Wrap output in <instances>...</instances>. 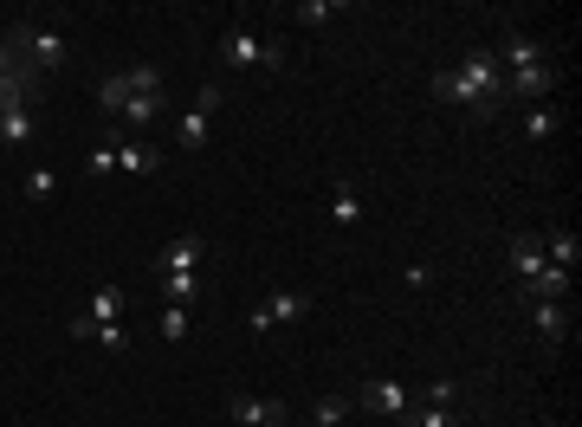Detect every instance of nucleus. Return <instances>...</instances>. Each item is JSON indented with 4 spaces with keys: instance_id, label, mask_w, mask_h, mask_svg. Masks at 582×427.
Wrapping results in <instances>:
<instances>
[{
    "instance_id": "nucleus-1",
    "label": "nucleus",
    "mask_w": 582,
    "mask_h": 427,
    "mask_svg": "<svg viewBox=\"0 0 582 427\" xmlns=\"http://www.w3.org/2000/svg\"><path fill=\"white\" fill-rule=\"evenodd\" d=\"M434 98L447 104H466L473 117H498L511 98H505V65L492 59V52H466V65H453V72L434 78Z\"/></svg>"
},
{
    "instance_id": "nucleus-2",
    "label": "nucleus",
    "mask_w": 582,
    "mask_h": 427,
    "mask_svg": "<svg viewBox=\"0 0 582 427\" xmlns=\"http://www.w3.org/2000/svg\"><path fill=\"white\" fill-rule=\"evenodd\" d=\"M220 59H227V65H266V72H279V65H285V46H279V39H259L253 26H227Z\"/></svg>"
},
{
    "instance_id": "nucleus-3",
    "label": "nucleus",
    "mask_w": 582,
    "mask_h": 427,
    "mask_svg": "<svg viewBox=\"0 0 582 427\" xmlns=\"http://www.w3.org/2000/svg\"><path fill=\"white\" fill-rule=\"evenodd\" d=\"M214 110H220V85H201V91H194V104L182 110V123H175V149H201Z\"/></svg>"
},
{
    "instance_id": "nucleus-4",
    "label": "nucleus",
    "mask_w": 582,
    "mask_h": 427,
    "mask_svg": "<svg viewBox=\"0 0 582 427\" xmlns=\"http://www.w3.org/2000/svg\"><path fill=\"white\" fill-rule=\"evenodd\" d=\"M356 402H363V408H376V415H388V421H408L414 395H408V382H395V376H369Z\"/></svg>"
},
{
    "instance_id": "nucleus-5",
    "label": "nucleus",
    "mask_w": 582,
    "mask_h": 427,
    "mask_svg": "<svg viewBox=\"0 0 582 427\" xmlns=\"http://www.w3.org/2000/svg\"><path fill=\"white\" fill-rule=\"evenodd\" d=\"M304 311H311V298H304V292H272L266 305H253L246 330H253V337H266V330H279V324H291V318H304Z\"/></svg>"
},
{
    "instance_id": "nucleus-6",
    "label": "nucleus",
    "mask_w": 582,
    "mask_h": 427,
    "mask_svg": "<svg viewBox=\"0 0 582 427\" xmlns=\"http://www.w3.org/2000/svg\"><path fill=\"white\" fill-rule=\"evenodd\" d=\"M201 259H207L201 233H175V240L156 253V279H169V272H201Z\"/></svg>"
},
{
    "instance_id": "nucleus-7",
    "label": "nucleus",
    "mask_w": 582,
    "mask_h": 427,
    "mask_svg": "<svg viewBox=\"0 0 582 427\" xmlns=\"http://www.w3.org/2000/svg\"><path fill=\"white\" fill-rule=\"evenodd\" d=\"M531 324L544 343H563L570 337V305H557V298H531Z\"/></svg>"
},
{
    "instance_id": "nucleus-8",
    "label": "nucleus",
    "mask_w": 582,
    "mask_h": 427,
    "mask_svg": "<svg viewBox=\"0 0 582 427\" xmlns=\"http://www.w3.org/2000/svg\"><path fill=\"white\" fill-rule=\"evenodd\" d=\"M492 59H498V65H505V72H531V65H544V46H537V39H531V33H511V39H505V46H498V52H492Z\"/></svg>"
},
{
    "instance_id": "nucleus-9",
    "label": "nucleus",
    "mask_w": 582,
    "mask_h": 427,
    "mask_svg": "<svg viewBox=\"0 0 582 427\" xmlns=\"http://www.w3.org/2000/svg\"><path fill=\"white\" fill-rule=\"evenodd\" d=\"M557 85V72L550 65H531V72H505V98H531V104H544V91Z\"/></svg>"
},
{
    "instance_id": "nucleus-10",
    "label": "nucleus",
    "mask_w": 582,
    "mask_h": 427,
    "mask_svg": "<svg viewBox=\"0 0 582 427\" xmlns=\"http://www.w3.org/2000/svg\"><path fill=\"white\" fill-rule=\"evenodd\" d=\"M570 279H576V272L544 266V272H531V279H524L518 292H524V298H557V305H570Z\"/></svg>"
},
{
    "instance_id": "nucleus-11",
    "label": "nucleus",
    "mask_w": 582,
    "mask_h": 427,
    "mask_svg": "<svg viewBox=\"0 0 582 427\" xmlns=\"http://www.w3.org/2000/svg\"><path fill=\"white\" fill-rule=\"evenodd\" d=\"M227 408H233V415H240L246 427H291V421H285V408H279V402H259V395H233Z\"/></svg>"
},
{
    "instance_id": "nucleus-12",
    "label": "nucleus",
    "mask_w": 582,
    "mask_h": 427,
    "mask_svg": "<svg viewBox=\"0 0 582 427\" xmlns=\"http://www.w3.org/2000/svg\"><path fill=\"white\" fill-rule=\"evenodd\" d=\"M544 266H550V259H544V246H537L531 233H518V240H511V279L524 285L531 272H544Z\"/></svg>"
},
{
    "instance_id": "nucleus-13",
    "label": "nucleus",
    "mask_w": 582,
    "mask_h": 427,
    "mask_svg": "<svg viewBox=\"0 0 582 427\" xmlns=\"http://www.w3.org/2000/svg\"><path fill=\"white\" fill-rule=\"evenodd\" d=\"M33 143V110H0V149H26Z\"/></svg>"
},
{
    "instance_id": "nucleus-14",
    "label": "nucleus",
    "mask_w": 582,
    "mask_h": 427,
    "mask_svg": "<svg viewBox=\"0 0 582 427\" xmlns=\"http://www.w3.org/2000/svg\"><path fill=\"white\" fill-rule=\"evenodd\" d=\"M65 330H72V337H85V343H104V350H123V324H97V318H85V311H78Z\"/></svg>"
},
{
    "instance_id": "nucleus-15",
    "label": "nucleus",
    "mask_w": 582,
    "mask_h": 427,
    "mask_svg": "<svg viewBox=\"0 0 582 427\" xmlns=\"http://www.w3.org/2000/svg\"><path fill=\"white\" fill-rule=\"evenodd\" d=\"M117 169L123 175H156L162 162H156V149H149V143H136V136H130V143H117Z\"/></svg>"
},
{
    "instance_id": "nucleus-16",
    "label": "nucleus",
    "mask_w": 582,
    "mask_h": 427,
    "mask_svg": "<svg viewBox=\"0 0 582 427\" xmlns=\"http://www.w3.org/2000/svg\"><path fill=\"white\" fill-rule=\"evenodd\" d=\"M337 13H350V0H298L291 20H298V26H330Z\"/></svg>"
},
{
    "instance_id": "nucleus-17",
    "label": "nucleus",
    "mask_w": 582,
    "mask_h": 427,
    "mask_svg": "<svg viewBox=\"0 0 582 427\" xmlns=\"http://www.w3.org/2000/svg\"><path fill=\"white\" fill-rule=\"evenodd\" d=\"M85 318L117 324V318H123V285H97V292H91V305H85Z\"/></svg>"
},
{
    "instance_id": "nucleus-18",
    "label": "nucleus",
    "mask_w": 582,
    "mask_h": 427,
    "mask_svg": "<svg viewBox=\"0 0 582 427\" xmlns=\"http://www.w3.org/2000/svg\"><path fill=\"white\" fill-rule=\"evenodd\" d=\"M537 246H544V259H550L557 272H576V259H582L576 233H550V240H537Z\"/></svg>"
},
{
    "instance_id": "nucleus-19",
    "label": "nucleus",
    "mask_w": 582,
    "mask_h": 427,
    "mask_svg": "<svg viewBox=\"0 0 582 427\" xmlns=\"http://www.w3.org/2000/svg\"><path fill=\"white\" fill-rule=\"evenodd\" d=\"M557 130H563V117L550 104H531V110H524V136H531V143H550Z\"/></svg>"
},
{
    "instance_id": "nucleus-20",
    "label": "nucleus",
    "mask_w": 582,
    "mask_h": 427,
    "mask_svg": "<svg viewBox=\"0 0 582 427\" xmlns=\"http://www.w3.org/2000/svg\"><path fill=\"white\" fill-rule=\"evenodd\" d=\"M123 104H130V85H123V72L97 78V110H110V117H123Z\"/></svg>"
},
{
    "instance_id": "nucleus-21",
    "label": "nucleus",
    "mask_w": 582,
    "mask_h": 427,
    "mask_svg": "<svg viewBox=\"0 0 582 427\" xmlns=\"http://www.w3.org/2000/svg\"><path fill=\"white\" fill-rule=\"evenodd\" d=\"M162 292H169V305H194L201 298V272H169V279H156Z\"/></svg>"
},
{
    "instance_id": "nucleus-22",
    "label": "nucleus",
    "mask_w": 582,
    "mask_h": 427,
    "mask_svg": "<svg viewBox=\"0 0 582 427\" xmlns=\"http://www.w3.org/2000/svg\"><path fill=\"white\" fill-rule=\"evenodd\" d=\"M350 408H356V395H324V402L311 408V427H343Z\"/></svg>"
},
{
    "instance_id": "nucleus-23",
    "label": "nucleus",
    "mask_w": 582,
    "mask_h": 427,
    "mask_svg": "<svg viewBox=\"0 0 582 427\" xmlns=\"http://www.w3.org/2000/svg\"><path fill=\"white\" fill-rule=\"evenodd\" d=\"M330 220H337V227H356V220H363V195H356V188H337V195H330Z\"/></svg>"
},
{
    "instance_id": "nucleus-24",
    "label": "nucleus",
    "mask_w": 582,
    "mask_h": 427,
    "mask_svg": "<svg viewBox=\"0 0 582 427\" xmlns=\"http://www.w3.org/2000/svg\"><path fill=\"white\" fill-rule=\"evenodd\" d=\"M156 117H162V98H130V104H123V117H117V123L143 130V123H156Z\"/></svg>"
},
{
    "instance_id": "nucleus-25",
    "label": "nucleus",
    "mask_w": 582,
    "mask_h": 427,
    "mask_svg": "<svg viewBox=\"0 0 582 427\" xmlns=\"http://www.w3.org/2000/svg\"><path fill=\"white\" fill-rule=\"evenodd\" d=\"M188 330H194V318H188V305H162V337H169V343H182Z\"/></svg>"
},
{
    "instance_id": "nucleus-26",
    "label": "nucleus",
    "mask_w": 582,
    "mask_h": 427,
    "mask_svg": "<svg viewBox=\"0 0 582 427\" xmlns=\"http://www.w3.org/2000/svg\"><path fill=\"white\" fill-rule=\"evenodd\" d=\"M408 421H414V427H460V415H453V408H434V402L408 408Z\"/></svg>"
},
{
    "instance_id": "nucleus-27",
    "label": "nucleus",
    "mask_w": 582,
    "mask_h": 427,
    "mask_svg": "<svg viewBox=\"0 0 582 427\" xmlns=\"http://www.w3.org/2000/svg\"><path fill=\"white\" fill-rule=\"evenodd\" d=\"M421 402H434V408H453V402H460V382H453V376H434V382H427V395H421Z\"/></svg>"
},
{
    "instance_id": "nucleus-28",
    "label": "nucleus",
    "mask_w": 582,
    "mask_h": 427,
    "mask_svg": "<svg viewBox=\"0 0 582 427\" xmlns=\"http://www.w3.org/2000/svg\"><path fill=\"white\" fill-rule=\"evenodd\" d=\"M26 195H33V201H52V195H59V175H52V169H33V175H26Z\"/></svg>"
},
{
    "instance_id": "nucleus-29",
    "label": "nucleus",
    "mask_w": 582,
    "mask_h": 427,
    "mask_svg": "<svg viewBox=\"0 0 582 427\" xmlns=\"http://www.w3.org/2000/svg\"><path fill=\"white\" fill-rule=\"evenodd\" d=\"M85 169L91 175H110V169H117V143H97L91 156H85Z\"/></svg>"
},
{
    "instance_id": "nucleus-30",
    "label": "nucleus",
    "mask_w": 582,
    "mask_h": 427,
    "mask_svg": "<svg viewBox=\"0 0 582 427\" xmlns=\"http://www.w3.org/2000/svg\"><path fill=\"white\" fill-rule=\"evenodd\" d=\"M401 285H408V292H427V285H434V266H401Z\"/></svg>"
},
{
    "instance_id": "nucleus-31",
    "label": "nucleus",
    "mask_w": 582,
    "mask_h": 427,
    "mask_svg": "<svg viewBox=\"0 0 582 427\" xmlns=\"http://www.w3.org/2000/svg\"><path fill=\"white\" fill-rule=\"evenodd\" d=\"M20 65H26V59H20V52H13V39L0 33V78H13V72H20Z\"/></svg>"
}]
</instances>
